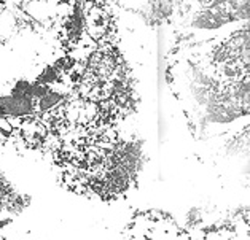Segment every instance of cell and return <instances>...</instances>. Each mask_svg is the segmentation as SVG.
<instances>
[{
  "label": "cell",
  "mask_w": 250,
  "mask_h": 240,
  "mask_svg": "<svg viewBox=\"0 0 250 240\" xmlns=\"http://www.w3.org/2000/svg\"><path fill=\"white\" fill-rule=\"evenodd\" d=\"M117 39L108 0H0V145L46 158L83 134L84 70Z\"/></svg>",
  "instance_id": "obj_1"
},
{
  "label": "cell",
  "mask_w": 250,
  "mask_h": 240,
  "mask_svg": "<svg viewBox=\"0 0 250 240\" xmlns=\"http://www.w3.org/2000/svg\"><path fill=\"white\" fill-rule=\"evenodd\" d=\"M48 158L62 186L99 200L125 198L142 169V146L126 132L62 146Z\"/></svg>",
  "instance_id": "obj_2"
},
{
  "label": "cell",
  "mask_w": 250,
  "mask_h": 240,
  "mask_svg": "<svg viewBox=\"0 0 250 240\" xmlns=\"http://www.w3.org/2000/svg\"><path fill=\"white\" fill-rule=\"evenodd\" d=\"M27 207V198L16 189L3 172L0 170V227L15 221Z\"/></svg>",
  "instance_id": "obj_3"
}]
</instances>
